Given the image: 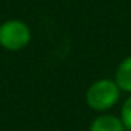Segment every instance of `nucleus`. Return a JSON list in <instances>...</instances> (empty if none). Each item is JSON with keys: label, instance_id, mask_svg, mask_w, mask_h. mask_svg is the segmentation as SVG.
<instances>
[{"label": "nucleus", "instance_id": "f257e3e1", "mask_svg": "<svg viewBox=\"0 0 131 131\" xmlns=\"http://www.w3.org/2000/svg\"><path fill=\"white\" fill-rule=\"evenodd\" d=\"M120 88L114 79H99L90 85L85 94L86 105L99 113L111 110L120 99Z\"/></svg>", "mask_w": 131, "mask_h": 131}, {"label": "nucleus", "instance_id": "f03ea898", "mask_svg": "<svg viewBox=\"0 0 131 131\" xmlns=\"http://www.w3.org/2000/svg\"><path fill=\"white\" fill-rule=\"evenodd\" d=\"M31 42L29 26L17 19L6 20L0 25V46L6 51H20Z\"/></svg>", "mask_w": 131, "mask_h": 131}, {"label": "nucleus", "instance_id": "7ed1b4c3", "mask_svg": "<svg viewBox=\"0 0 131 131\" xmlns=\"http://www.w3.org/2000/svg\"><path fill=\"white\" fill-rule=\"evenodd\" d=\"M90 131H125V125L114 114H99L91 122Z\"/></svg>", "mask_w": 131, "mask_h": 131}, {"label": "nucleus", "instance_id": "20e7f679", "mask_svg": "<svg viewBox=\"0 0 131 131\" xmlns=\"http://www.w3.org/2000/svg\"><path fill=\"white\" fill-rule=\"evenodd\" d=\"M114 80H116L117 86L120 88V91L131 94V56L125 57L117 65Z\"/></svg>", "mask_w": 131, "mask_h": 131}, {"label": "nucleus", "instance_id": "39448f33", "mask_svg": "<svg viewBox=\"0 0 131 131\" xmlns=\"http://www.w3.org/2000/svg\"><path fill=\"white\" fill-rule=\"evenodd\" d=\"M120 119L125 125V129L131 131V96L123 102L122 110H120Z\"/></svg>", "mask_w": 131, "mask_h": 131}]
</instances>
